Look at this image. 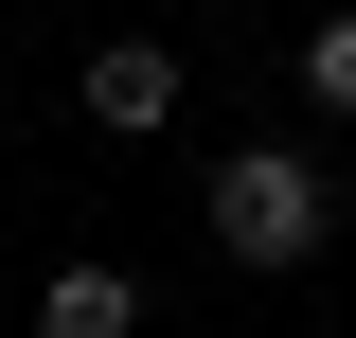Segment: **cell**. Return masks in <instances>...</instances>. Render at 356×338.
<instances>
[{
	"instance_id": "2",
	"label": "cell",
	"mask_w": 356,
	"mask_h": 338,
	"mask_svg": "<svg viewBox=\"0 0 356 338\" xmlns=\"http://www.w3.org/2000/svg\"><path fill=\"white\" fill-rule=\"evenodd\" d=\"M178 89H196V72H178L161 36H107V54H89V72H72V107H89V125H107V143H143V125H178Z\"/></svg>"
},
{
	"instance_id": "4",
	"label": "cell",
	"mask_w": 356,
	"mask_h": 338,
	"mask_svg": "<svg viewBox=\"0 0 356 338\" xmlns=\"http://www.w3.org/2000/svg\"><path fill=\"white\" fill-rule=\"evenodd\" d=\"M303 107H321V125H356V18H321V36H303Z\"/></svg>"
},
{
	"instance_id": "3",
	"label": "cell",
	"mask_w": 356,
	"mask_h": 338,
	"mask_svg": "<svg viewBox=\"0 0 356 338\" xmlns=\"http://www.w3.org/2000/svg\"><path fill=\"white\" fill-rule=\"evenodd\" d=\"M36 321H54V338H125V321H143V267H125V250L54 267V285H36Z\"/></svg>"
},
{
	"instance_id": "1",
	"label": "cell",
	"mask_w": 356,
	"mask_h": 338,
	"mask_svg": "<svg viewBox=\"0 0 356 338\" xmlns=\"http://www.w3.org/2000/svg\"><path fill=\"white\" fill-rule=\"evenodd\" d=\"M196 214H214L232 267H321V250H339V196H321L303 143H232V161L196 178Z\"/></svg>"
}]
</instances>
